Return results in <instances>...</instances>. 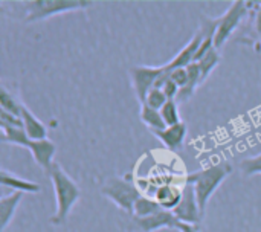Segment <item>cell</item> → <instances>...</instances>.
<instances>
[{
    "instance_id": "cell-21",
    "label": "cell",
    "mask_w": 261,
    "mask_h": 232,
    "mask_svg": "<svg viewBox=\"0 0 261 232\" xmlns=\"http://www.w3.org/2000/svg\"><path fill=\"white\" fill-rule=\"evenodd\" d=\"M161 115H162V119L165 122L167 127H171V125H176V124H180V113H179V106H177V101H168L162 109H161Z\"/></svg>"
},
{
    "instance_id": "cell-18",
    "label": "cell",
    "mask_w": 261,
    "mask_h": 232,
    "mask_svg": "<svg viewBox=\"0 0 261 232\" xmlns=\"http://www.w3.org/2000/svg\"><path fill=\"white\" fill-rule=\"evenodd\" d=\"M23 106L24 104L17 98V95L14 92H11L9 89H6L5 84H2V87H0V110L8 112L15 116H20Z\"/></svg>"
},
{
    "instance_id": "cell-23",
    "label": "cell",
    "mask_w": 261,
    "mask_h": 232,
    "mask_svg": "<svg viewBox=\"0 0 261 232\" xmlns=\"http://www.w3.org/2000/svg\"><path fill=\"white\" fill-rule=\"evenodd\" d=\"M167 102H168V98L165 96L164 90H162V89H156V87L151 89V90L147 93V98H145V101H144L145 106H148V107H151V109H154V110H161Z\"/></svg>"
},
{
    "instance_id": "cell-1",
    "label": "cell",
    "mask_w": 261,
    "mask_h": 232,
    "mask_svg": "<svg viewBox=\"0 0 261 232\" xmlns=\"http://www.w3.org/2000/svg\"><path fill=\"white\" fill-rule=\"evenodd\" d=\"M49 177H50V182L54 187L55 205H57L55 213L49 219V223L52 226H61L66 223L72 208L80 200L81 190H80L78 184L58 164H54V167L49 171Z\"/></svg>"
},
{
    "instance_id": "cell-11",
    "label": "cell",
    "mask_w": 261,
    "mask_h": 232,
    "mask_svg": "<svg viewBox=\"0 0 261 232\" xmlns=\"http://www.w3.org/2000/svg\"><path fill=\"white\" fill-rule=\"evenodd\" d=\"M0 182L3 188L12 190V193H21V194H37L41 191V187L37 182H32L29 179H24L6 168H2L0 171Z\"/></svg>"
},
{
    "instance_id": "cell-7",
    "label": "cell",
    "mask_w": 261,
    "mask_h": 232,
    "mask_svg": "<svg viewBox=\"0 0 261 232\" xmlns=\"http://www.w3.org/2000/svg\"><path fill=\"white\" fill-rule=\"evenodd\" d=\"M232 38L261 52V2H249V15Z\"/></svg>"
},
{
    "instance_id": "cell-25",
    "label": "cell",
    "mask_w": 261,
    "mask_h": 232,
    "mask_svg": "<svg viewBox=\"0 0 261 232\" xmlns=\"http://www.w3.org/2000/svg\"><path fill=\"white\" fill-rule=\"evenodd\" d=\"M162 90H164L165 96L168 98V101H176L179 96V92H180V89L177 87V84L171 78H168L165 81V84L162 86Z\"/></svg>"
},
{
    "instance_id": "cell-6",
    "label": "cell",
    "mask_w": 261,
    "mask_h": 232,
    "mask_svg": "<svg viewBox=\"0 0 261 232\" xmlns=\"http://www.w3.org/2000/svg\"><path fill=\"white\" fill-rule=\"evenodd\" d=\"M165 67L162 66H135L128 70L132 87L139 104H144L147 93L156 87V83L164 75Z\"/></svg>"
},
{
    "instance_id": "cell-24",
    "label": "cell",
    "mask_w": 261,
    "mask_h": 232,
    "mask_svg": "<svg viewBox=\"0 0 261 232\" xmlns=\"http://www.w3.org/2000/svg\"><path fill=\"white\" fill-rule=\"evenodd\" d=\"M188 67V66H187ZM187 67H177L174 70L170 72V78L177 84V87L182 90L188 86V81H190V76H188V69Z\"/></svg>"
},
{
    "instance_id": "cell-8",
    "label": "cell",
    "mask_w": 261,
    "mask_h": 232,
    "mask_svg": "<svg viewBox=\"0 0 261 232\" xmlns=\"http://www.w3.org/2000/svg\"><path fill=\"white\" fill-rule=\"evenodd\" d=\"M174 216L179 219L180 223L184 225H191V226H199L200 222L203 220V216L200 213V207L196 197L194 187L191 184H184V193L179 205L173 210Z\"/></svg>"
},
{
    "instance_id": "cell-9",
    "label": "cell",
    "mask_w": 261,
    "mask_h": 232,
    "mask_svg": "<svg viewBox=\"0 0 261 232\" xmlns=\"http://www.w3.org/2000/svg\"><path fill=\"white\" fill-rule=\"evenodd\" d=\"M133 225L141 232H156L161 229H177L180 222L173 211L162 208L158 213L147 217H141V219L133 217Z\"/></svg>"
},
{
    "instance_id": "cell-17",
    "label": "cell",
    "mask_w": 261,
    "mask_h": 232,
    "mask_svg": "<svg viewBox=\"0 0 261 232\" xmlns=\"http://www.w3.org/2000/svg\"><path fill=\"white\" fill-rule=\"evenodd\" d=\"M0 128H2V139H3V142L28 148L31 139L28 138V135L23 130V127H12V125L0 124Z\"/></svg>"
},
{
    "instance_id": "cell-26",
    "label": "cell",
    "mask_w": 261,
    "mask_h": 232,
    "mask_svg": "<svg viewBox=\"0 0 261 232\" xmlns=\"http://www.w3.org/2000/svg\"><path fill=\"white\" fill-rule=\"evenodd\" d=\"M0 124L3 125H12V127H23V121L20 116L11 115L8 112L0 110Z\"/></svg>"
},
{
    "instance_id": "cell-3",
    "label": "cell",
    "mask_w": 261,
    "mask_h": 232,
    "mask_svg": "<svg viewBox=\"0 0 261 232\" xmlns=\"http://www.w3.org/2000/svg\"><path fill=\"white\" fill-rule=\"evenodd\" d=\"M90 0H29L23 2L24 23H37L55 17L58 14L75 12L93 6Z\"/></svg>"
},
{
    "instance_id": "cell-10",
    "label": "cell",
    "mask_w": 261,
    "mask_h": 232,
    "mask_svg": "<svg viewBox=\"0 0 261 232\" xmlns=\"http://www.w3.org/2000/svg\"><path fill=\"white\" fill-rule=\"evenodd\" d=\"M29 153L32 154L35 164L49 174L50 168L54 167V159L57 153V145L47 138V139H40V141H31L28 145Z\"/></svg>"
},
{
    "instance_id": "cell-22",
    "label": "cell",
    "mask_w": 261,
    "mask_h": 232,
    "mask_svg": "<svg viewBox=\"0 0 261 232\" xmlns=\"http://www.w3.org/2000/svg\"><path fill=\"white\" fill-rule=\"evenodd\" d=\"M240 171L245 177H252L255 174H261V153L257 156L243 159L240 162Z\"/></svg>"
},
{
    "instance_id": "cell-16",
    "label": "cell",
    "mask_w": 261,
    "mask_h": 232,
    "mask_svg": "<svg viewBox=\"0 0 261 232\" xmlns=\"http://www.w3.org/2000/svg\"><path fill=\"white\" fill-rule=\"evenodd\" d=\"M139 116H141L142 124L151 133L161 132V130H164L167 127L165 122H164V119H162L161 110H154V109H151V107H148L145 104H141V113H139Z\"/></svg>"
},
{
    "instance_id": "cell-2",
    "label": "cell",
    "mask_w": 261,
    "mask_h": 232,
    "mask_svg": "<svg viewBox=\"0 0 261 232\" xmlns=\"http://www.w3.org/2000/svg\"><path fill=\"white\" fill-rule=\"evenodd\" d=\"M231 173H232V165L228 162H220V164H214L211 167L197 170L194 173H190L185 177V182L194 187L196 197H197L200 213L203 217H205L211 197L216 194V191L220 188V185L228 179Z\"/></svg>"
},
{
    "instance_id": "cell-4",
    "label": "cell",
    "mask_w": 261,
    "mask_h": 232,
    "mask_svg": "<svg viewBox=\"0 0 261 232\" xmlns=\"http://www.w3.org/2000/svg\"><path fill=\"white\" fill-rule=\"evenodd\" d=\"M101 194L130 216L133 214L135 203L142 196L141 190L132 179L119 176L109 177L101 187Z\"/></svg>"
},
{
    "instance_id": "cell-12",
    "label": "cell",
    "mask_w": 261,
    "mask_h": 232,
    "mask_svg": "<svg viewBox=\"0 0 261 232\" xmlns=\"http://www.w3.org/2000/svg\"><path fill=\"white\" fill-rule=\"evenodd\" d=\"M187 133H188V127L185 122L171 125V127H165L161 132H154L153 135L162 142V145L165 148H168L170 151H177L184 147L185 139H187Z\"/></svg>"
},
{
    "instance_id": "cell-20",
    "label": "cell",
    "mask_w": 261,
    "mask_h": 232,
    "mask_svg": "<svg viewBox=\"0 0 261 232\" xmlns=\"http://www.w3.org/2000/svg\"><path fill=\"white\" fill-rule=\"evenodd\" d=\"M222 57H220V50H217L216 47L213 50H210L200 61H197V64L200 66V72H202V81L205 83L210 75L214 72V69L220 64Z\"/></svg>"
},
{
    "instance_id": "cell-13",
    "label": "cell",
    "mask_w": 261,
    "mask_h": 232,
    "mask_svg": "<svg viewBox=\"0 0 261 232\" xmlns=\"http://www.w3.org/2000/svg\"><path fill=\"white\" fill-rule=\"evenodd\" d=\"M182 193H184V187L180 188L174 184H162L158 187L153 199L161 205V208L173 211L179 205L182 199Z\"/></svg>"
},
{
    "instance_id": "cell-15",
    "label": "cell",
    "mask_w": 261,
    "mask_h": 232,
    "mask_svg": "<svg viewBox=\"0 0 261 232\" xmlns=\"http://www.w3.org/2000/svg\"><path fill=\"white\" fill-rule=\"evenodd\" d=\"M21 197H23L21 193H11L0 199V231L2 232H5V229L12 222L15 211L21 202Z\"/></svg>"
},
{
    "instance_id": "cell-5",
    "label": "cell",
    "mask_w": 261,
    "mask_h": 232,
    "mask_svg": "<svg viewBox=\"0 0 261 232\" xmlns=\"http://www.w3.org/2000/svg\"><path fill=\"white\" fill-rule=\"evenodd\" d=\"M249 15V2L236 0L232 2L228 9L217 17V29L214 37V47L220 50L229 38H232L237 31L242 28L245 20Z\"/></svg>"
},
{
    "instance_id": "cell-14",
    "label": "cell",
    "mask_w": 261,
    "mask_h": 232,
    "mask_svg": "<svg viewBox=\"0 0 261 232\" xmlns=\"http://www.w3.org/2000/svg\"><path fill=\"white\" fill-rule=\"evenodd\" d=\"M21 121H23V130L26 132L28 138L31 141H40V139H47V127L26 107L23 106L21 109Z\"/></svg>"
},
{
    "instance_id": "cell-19",
    "label": "cell",
    "mask_w": 261,
    "mask_h": 232,
    "mask_svg": "<svg viewBox=\"0 0 261 232\" xmlns=\"http://www.w3.org/2000/svg\"><path fill=\"white\" fill-rule=\"evenodd\" d=\"M161 208V205L153 199V197H148V196H141L138 199V202L135 203V208H133V214L132 217H136V219H141V217H147V216H151L154 213H158Z\"/></svg>"
},
{
    "instance_id": "cell-27",
    "label": "cell",
    "mask_w": 261,
    "mask_h": 232,
    "mask_svg": "<svg viewBox=\"0 0 261 232\" xmlns=\"http://www.w3.org/2000/svg\"><path fill=\"white\" fill-rule=\"evenodd\" d=\"M179 232H199V226H191V225H184L180 223L179 228H177Z\"/></svg>"
}]
</instances>
